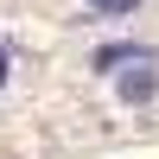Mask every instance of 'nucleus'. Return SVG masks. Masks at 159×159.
<instances>
[{
    "label": "nucleus",
    "mask_w": 159,
    "mask_h": 159,
    "mask_svg": "<svg viewBox=\"0 0 159 159\" xmlns=\"http://www.w3.org/2000/svg\"><path fill=\"white\" fill-rule=\"evenodd\" d=\"M153 96H159V76H153V70L121 76V102H153Z\"/></svg>",
    "instance_id": "f257e3e1"
},
{
    "label": "nucleus",
    "mask_w": 159,
    "mask_h": 159,
    "mask_svg": "<svg viewBox=\"0 0 159 159\" xmlns=\"http://www.w3.org/2000/svg\"><path fill=\"white\" fill-rule=\"evenodd\" d=\"M108 64H153V57H147L140 45H102V51H96V70H108Z\"/></svg>",
    "instance_id": "f03ea898"
},
{
    "label": "nucleus",
    "mask_w": 159,
    "mask_h": 159,
    "mask_svg": "<svg viewBox=\"0 0 159 159\" xmlns=\"http://www.w3.org/2000/svg\"><path fill=\"white\" fill-rule=\"evenodd\" d=\"M89 7H96V13H108V19H121V13H134L140 0H89Z\"/></svg>",
    "instance_id": "7ed1b4c3"
},
{
    "label": "nucleus",
    "mask_w": 159,
    "mask_h": 159,
    "mask_svg": "<svg viewBox=\"0 0 159 159\" xmlns=\"http://www.w3.org/2000/svg\"><path fill=\"white\" fill-rule=\"evenodd\" d=\"M7 70H13V57H7V45H0V89H7Z\"/></svg>",
    "instance_id": "20e7f679"
}]
</instances>
